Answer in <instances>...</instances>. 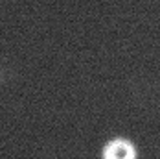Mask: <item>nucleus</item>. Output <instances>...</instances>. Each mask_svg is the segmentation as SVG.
Returning <instances> with one entry per match:
<instances>
[{"label": "nucleus", "mask_w": 160, "mask_h": 159, "mask_svg": "<svg viewBox=\"0 0 160 159\" xmlns=\"http://www.w3.org/2000/svg\"><path fill=\"white\" fill-rule=\"evenodd\" d=\"M103 159H138V150L132 141L125 137H114L101 150Z\"/></svg>", "instance_id": "obj_1"}, {"label": "nucleus", "mask_w": 160, "mask_h": 159, "mask_svg": "<svg viewBox=\"0 0 160 159\" xmlns=\"http://www.w3.org/2000/svg\"><path fill=\"white\" fill-rule=\"evenodd\" d=\"M37 159H59L57 156H53V154H41Z\"/></svg>", "instance_id": "obj_2"}]
</instances>
